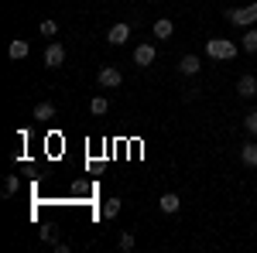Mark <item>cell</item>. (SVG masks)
<instances>
[{
	"mask_svg": "<svg viewBox=\"0 0 257 253\" xmlns=\"http://www.w3.org/2000/svg\"><path fill=\"white\" fill-rule=\"evenodd\" d=\"M206 55L209 59H237V45L233 41H226V38H209L206 41Z\"/></svg>",
	"mask_w": 257,
	"mask_h": 253,
	"instance_id": "6da1fadb",
	"label": "cell"
},
{
	"mask_svg": "<svg viewBox=\"0 0 257 253\" xmlns=\"http://www.w3.org/2000/svg\"><path fill=\"white\" fill-rule=\"evenodd\" d=\"M96 82L103 86V89H117L120 82H123V76H120V69H113V65H103L96 72Z\"/></svg>",
	"mask_w": 257,
	"mask_h": 253,
	"instance_id": "7a4b0ae2",
	"label": "cell"
},
{
	"mask_svg": "<svg viewBox=\"0 0 257 253\" xmlns=\"http://www.w3.org/2000/svg\"><path fill=\"white\" fill-rule=\"evenodd\" d=\"M62 62H65V48H62V45H48V48H45V65H48V69H59Z\"/></svg>",
	"mask_w": 257,
	"mask_h": 253,
	"instance_id": "3957f363",
	"label": "cell"
},
{
	"mask_svg": "<svg viewBox=\"0 0 257 253\" xmlns=\"http://www.w3.org/2000/svg\"><path fill=\"white\" fill-rule=\"evenodd\" d=\"M237 93L243 99H254L257 96V79L250 76V72H247V76H240V82H237Z\"/></svg>",
	"mask_w": 257,
	"mask_h": 253,
	"instance_id": "277c9868",
	"label": "cell"
},
{
	"mask_svg": "<svg viewBox=\"0 0 257 253\" xmlns=\"http://www.w3.org/2000/svg\"><path fill=\"white\" fill-rule=\"evenodd\" d=\"M151 62H155V45H138V52H134V65L148 69Z\"/></svg>",
	"mask_w": 257,
	"mask_h": 253,
	"instance_id": "5b68a950",
	"label": "cell"
},
{
	"mask_svg": "<svg viewBox=\"0 0 257 253\" xmlns=\"http://www.w3.org/2000/svg\"><path fill=\"white\" fill-rule=\"evenodd\" d=\"M28 52H31V45H28V41H24V38H14V41H11V48H7V55H11V59H14V62L28 59Z\"/></svg>",
	"mask_w": 257,
	"mask_h": 253,
	"instance_id": "8992f818",
	"label": "cell"
},
{
	"mask_svg": "<svg viewBox=\"0 0 257 253\" xmlns=\"http://www.w3.org/2000/svg\"><path fill=\"white\" fill-rule=\"evenodd\" d=\"M127 38H131V24H113V28H110V35H106L110 45H123Z\"/></svg>",
	"mask_w": 257,
	"mask_h": 253,
	"instance_id": "52a82bcc",
	"label": "cell"
},
{
	"mask_svg": "<svg viewBox=\"0 0 257 253\" xmlns=\"http://www.w3.org/2000/svg\"><path fill=\"white\" fill-rule=\"evenodd\" d=\"M178 205H182V198H178L175 192H165V195L158 198V209H161V212H168V215L178 212Z\"/></svg>",
	"mask_w": 257,
	"mask_h": 253,
	"instance_id": "ba28073f",
	"label": "cell"
},
{
	"mask_svg": "<svg viewBox=\"0 0 257 253\" xmlns=\"http://www.w3.org/2000/svg\"><path fill=\"white\" fill-rule=\"evenodd\" d=\"M199 69H202V62H199L196 55H185V59L178 62V72H182V76H196Z\"/></svg>",
	"mask_w": 257,
	"mask_h": 253,
	"instance_id": "9c48e42d",
	"label": "cell"
},
{
	"mask_svg": "<svg viewBox=\"0 0 257 253\" xmlns=\"http://www.w3.org/2000/svg\"><path fill=\"white\" fill-rule=\"evenodd\" d=\"M226 18L233 21V24H250V21H257V4L250 7V11H230Z\"/></svg>",
	"mask_w": 257,
	"mask_h": 253,
	"instance_id": "30bf717a",
	"label": "cell"
},
{
	"mask_svg": "<svg viewBox=\"0 0 257 253\" xmlns=\"http://www.w3.org/2000/svg\"><path fill=\"white\" fill-rule=\"evenodd\" d=\"M172 31H175V24H172L168 18L155 21V38H158V41H168V38H172Z\"/></svg>",
	"mask_w": 257,
	"mask_h": 253,
	"instance_id": "8fae6325",
	"label": "cell"
},
{
	"mask_svg": "<svg viewBox=\"0 0 257 253\" xmlns=\"http://www.w3.org/2000/svg\"><path fill=\"white\" fill-rule=\"evenodd\" d=\"M240 161H243L247 168H257V144H254V140L240 147Z\"/></svg>",
	"mask_w": 257,
	"mask_h": 253,
	"instance_id": "7c38bea8",
	"label": "cell"
},
{
	"mask_svg": "<svg viewBox=\"0 0 257 253\" xmlns=\"http://www.w3.org/2000/svg\"><path fill=\"white\" fill-rule=\"evenodd\" d=\"M55 117V106H52V103H48V99H45V103H38V106H35V120H41V123H48V120Z\"/></svg>",
	"mask_w": 257,
	"mask_h": 253,
	"instance_id": "4fadbf2b",
	"label": "cell"
},
{
	"mask_svg": "<svg viewBox=\"0 0 257 253\" xmlns=\"http://www.w3.org/2000/svg\"><path fill=\"white\" fill-rule=\"evenodd\" d=\"M117 215H120V198L103 202V219H117Z\"/></svg>",
	"mask_w": 257,
	"mask_h": 253,
	"instance_id": "5bb4252c",
	"label": "cell"
},
{
	"mask_svg": "<svg viewBox=\"0 0 257 253\" xmlns=\"http://www.w3.org/2000/svg\"><path fill=\"white\" fill-rule=\"evenodd\" d=\"M89 110H93L96 117H103V113L110 110V99H106V96H96V99H93V103H89Z\"/></svg>",
	"mask_w": 257,
	"mask_h": 253,
	"instance_id": "9a60e30c",
	"label": "cell"
},
{
	"mask_svg": "<svg viewBox=\"0 0 257 253\" xmlns=\"http://www.w3.org/2000/svg\"><path fill=\"white\" fill-rule=\"evenodd\" d=\"M18 188H21V178L18 175H7V178H4V195H14Z\"/></svg>",
	"mask_w": 257,
	"mask_h": 253,
	"instance_id": "2e32d148",
	"label": "cell"
},
{
	"mask_svg": "<svg viewBox=\"0 0 257 253\" xmlns=\"http://www.w3.org/2000/svg\"><path fill=\"white\" fill-rule=\"evenodd\" d=\"M38 31L45 35V38H52V35H59V24H55V21H41Z\"/></svg>",
	"mask_w": 257,
	"mask_h": 253,
	"instance_id": "e0dca14e",
	"label": "cell"
},
{
	"mask_svg": "<svg viewBox=\"0 0 257 253\" xmlns=\"http://www.w3.org/2000/svg\"><path fill=\"white\" fill-rule=\"evenodd\" d=\"M243 52H257V31H254V28L243 35Z\"/></svg>",
	"mask_w": 257,
	"mask_h": 253,
	"instance_id": "ac0fdd59",
	"label": "cell"
},
{
	"mask_svg": "<svg viewBox=\"0 0 257 253\" xmlns=\"http://www.w3.org/2000/svg\"><path fill=\"white\" fill-rule=\"evenodd\" d=\"M243 130H247V134H257V110L243 117Z\"/></svg>",
	"mask_w": 257,
	"mask_h": 253,
	"instance_id": "d6986e66",
	"label": "cell"
},
{
	"mask_svg": "<svg viewBox=\"0 0 257 253\" xmlns=\"http://www.w3.org/2000/svg\"><path fill=\"white\" fill-rule=\"evenodd\" d=\"M120 250H123V253L134 250V233H123V236H120Z\"/></svg>",
	"mask_w": 257,
	"mask_h": 253,
	"instance_id": "ffe728a7",
	"label": "cell"
}]
</instances>
